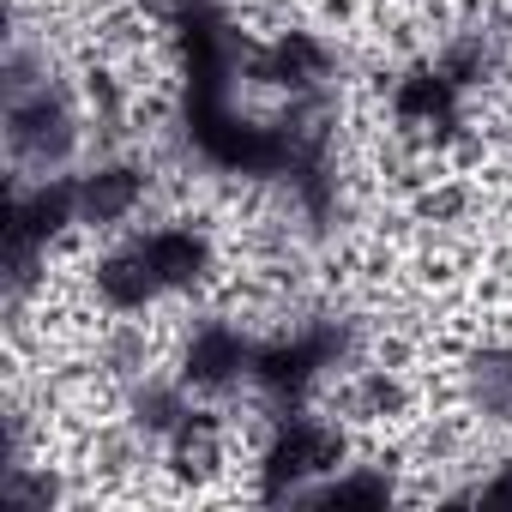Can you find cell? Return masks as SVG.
<instances>
[{
    "label": "cell",
    "mask_w": 512,
    "mask_h": 512,
    "mask_svg": "<svg viewBox=\"0 0 512 512\" xmlns=\"http://www.w3.org/2000/svg\"><path fill=\"white\" fill-rule=\"evenodd\" d=\"M139 241H145V253H151L163 290H193V284L205 278V235H193V229H151V235H139Z\"/></svg>",
    "instance_id": "obj_4"
},
{
    "label": "cell",
    "mask_w": 512,
    "mask_h": 512,
    "mask_svg": "<svg viewBox=\"0 0 512 512\" xmlns=\"http://www.w3.org/2000/svg\"><path fill=\"white\" fill-rule=\"evenodd\" d=\"M482 500H512V476H506V482H494V488H482Z\"/></svg>",
    "instance_id": "obj_7"
},
{
    "label": "cell",
    "mask_w": 512,
    "mask_h": 512,
    "mask_svg": "<svg viewBox=\"0 0 512 512\" xmlns=\"http://www.w3.org/2000/svg\"><path fill=\"white\" fill-rule=\"evenodd\" d=\"M235 374H253L247 344H241L229 326H205V332L193 338V350H187V380H193V386H223V380H235Z\"/></svg>",
    "instance_id": "obj_5"
},
{
    "label": "cell",
    "mask_w": 512,
    "mask_h": 512,
    "mask_svg": "<svg viewBox=\"0 0 512 512\" xmlns=\"http://www.w3.org/2000/svg\"><path fill=\"white\" fill-rule=\"evenodd\" d=\"M133 205H139V175L133 169H97V175L79 181V223H91V229L127 223Z\"/></svg>",
    "instance_id": "obj_3"
},
{
    "label": "cell",
    "mask_w": 512,
    "mask_h": 512,
    "mask_svg": "<svg viewBox=\"0 0 512 512\" xmlns=\"http://www.w3.org/2000/svg\"><path fill=\"white\" fill-rule=\"evenodd\" d=\"M326 500H386V482H362V476L356 482H332Z\"/></svg>",
    "instance_id": "obj_6"
},
{
    "label": "cell",
    "mask_w": 512,
    "mask_h": 512,
    "mask_svg": "<svg viewBox=\"0 0 512 512\" xmlns=\"http://www.w3.org/2000/svg\"><path fill=\"white\" fill-rule=\"evenodd\" d=\"M338 458H344V434L338 428H326V422H284L278 428V440H272V452H266V482L272 488H296V482H308V476H326V470H338Z\"/></svg>",
    "instance_id": "obj_1"
},
{
    "label": "cell",
    "mask_w": 512,
    "mask_h": 512,
    "mask_svg": "<svg viewBox=\"0 0 512 512\" xmlns=\"http://www.w3.org/2000/svg\"><path fill=\"white\" fill-rule=\"evenodd\" d=\"M392 115H398V127H410V133H446V127L458 121V85H452L440 67L410 73V79H398V91H392Z\"/></svg>",
    "instance_id": "obj_2"
}]
</instances>
